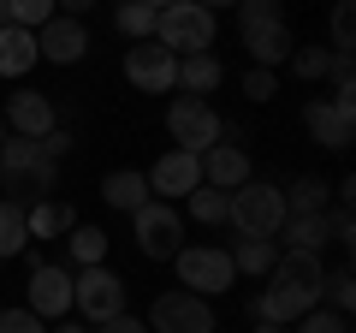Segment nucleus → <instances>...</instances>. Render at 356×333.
I'll return each mask as SVG.
<instances>
[{
    "label": "nucleus",
    "mask_w": 356,
    "mask_h": 333,
    "mask_svg": "<svg viewBox=\"0 0 356 333\" xmlns=\"http://www.w3.org/2000/svg\"><path fill=\"white\" fill-rule=\"evenodd\" d=\"M48 333H89V321H60V327H48Z\"/></svg>",
    "instance_id": "obj_41"
},
{
    "label": "nucleus",
    "mask_w": 356,
    "mask_h": 333,
    "mask_svg": "<svg viewBox=\"0 0 356 333\" xmlns=\"http://www.w3.org/2000/svg\"><path fill=\"white\" fill-rule=\"evenodd\" d=\"M95 0H54V13H65V18H83Z\"/></svg>",
    "instance_id": "obj_40"
},
{
    "label": "nucleus",
    "mask_w": 356,
    "mask_h": 333,
    "mask_svg": "<svg viewBox=\"0 0 356 333\" xmlns=\"http://www.w3.org/2000/svg\"><path fill=\"white\" fill-rule=\"evenodd\" d=\"M202 185H214V191H238V185H250V155H243L238 143H214V149H202Z\"/></svg>",
    "instance_id": "obj_16"
},
{
    "label": "nucleus",
    "mask_w": 356,
    "mask_h": 333,
    "mask_svg": "<svg viewBox=\"0 0 356 333\" xmlns=\"http://www.w3.org/2000/svg\"><path fill=\"white\" fill-rule=\"evenodd\" d=\"M154 18H161V13L143 6V0H119V6H113V24H119V36H125V42H149L154 36Z\"/></svg>",
    "instance_id": "obj_29"
},
{
    "label": "nucleus",
    "mask_w": 356,
    "mask_h": 333,
    "mask_svg": "<svg viewBox=\"0 0 356 333\" xmlns=\"http://www.w3.org/2000/svg\"><path fill=\"white\" fill-rule=\"evenodd\" d=\"M13 24V0H0V30Z\"/></svg>",
    "instance_id": "obj_42"
},
{
    "label": "nucleus",
    "mask_w": 356,
    "mask_h": 333,
    "mask_svg": "<svg viewBox=\"0 0 356 333\" xmlns=\"http://www.w3.org/2000/svg\"><path fill=\"white\" fill-rule=\"evenodd\" d=\"M154 42H161L166 54H208L214 48V13L208 6H196V0H178V6H166L161 18H154Z\"/></svg>",
    "instance_id": "obj_4"
},
{
    "label": "nucleus",
    "mask_w": 356,
    "mask_h": 333,
    "mask_svg": "<svg viewBox=\"0 0 356 333\" xmlns=\"http://www.w3.org/2000/svg\"><path fill=\"white\" fill-rule=\"evenodd\" d=\"M143 327L149 333H214V309L196 292H161L149 304V321Z\"/></svg>",
    "instance_id": "obj_9"
},
{
    "label": "nucleus",
    "mask_w": 356,
    "mask_h": 333,
    "mask_svg": "<svg viewBox=\"0 0 356 333\" xmlns=\"http://www.w3.org/2000/svg\"><path fill=\"white\" fill-rule=\"evenodd\" d=\"M226 220L238 226V238H280V226H285V196H280V185H267V179L238 185V191L226 196Z\"/></svg>",
    "instance_id": "obj_3"
},
{
    "label": "nucleus",
    "mask_w": 356,
    "mask_h": 333,
    "mask_svg": "<svg viewBox=\"0 0 356 333\" xmlns=\"http://www.w3.org/2000/svg\"><path fill=\"white\" fill-rule=\"evenodd\" d=\"M285 65H291L303 84H321L327 65H332V48H321V42H315V48H291V60H285Z\"/></svg>",
    "instance_id": "obj_31"
},
{
    "label": "nucleus",
    "mask_w": 356,
    "mask_h": 333,
    "mask_svg": "<svg viewBox=\"0 0 356 333\" xmlns=\"http://www.w3.org/2000/svg\"><path fill=\"white\" fill-rule=\"evenodd\" d=\"M30 65H36V30L6 24L0 30V77H24Z\"/></svg>",
    "instance_id": "obj_22"
},
{
    "label": "nucleus",
    "mask_w": 356,
    "mask_h": 333,
    "mask_svg": "<svg viewBox=\"0 0 356 333\" xmlns=\"http://www.w3.org/2000/svg\"><path fill=\"white\" fill-rule=\"evenodd\" d=\"M196 6H208V13H220V6H238V0H196Z\"/></svg>",
    "instance_id": "obj_43"
},
{
    "label": "nucleus",
    "mask_w": 356,
    "mask_h": 333,
    "mask_svg": "<svg viewBox=\"0 0 356 333\" xmlns=\"http://www.w3.org/2000/svg\"><path fill=\"white\" fill-rule=\"evenodd\" d=\"M6 137H13V131H6V119H0V143H6Z\"/></svg>",
    "instance_id": "obj_47"
},
{
    "label": "nucleus",
    "mask_w": 356,
    "mask_h": 333,
    "mask_svg": "<svg viewBox=\"0 0 356 333\" xmlns=\"http://www.w3.org/2000/svg\"><path fill=\"white\" fill-rule=\"evenodd\" d=\"M89 333H149V327H143L137 316H125V309H119V316H107V321H95V327H89Z\"/></svg>",
    "instance_id": "obj_39"
},
{
    "label": "nucleus",
    "mask_w": 356,
    "mask_h": 333,
    "mask_svg": "<svg viewBox=\"0 0 356 333\" xmlns=\"http://www.w3.org/2000/svg\"><path fill=\"white\" fill-rule=\"evenodd\" d=\"M24 226H30V238H65V232L77 226V215H72V203H60V196H42V203L24 208Z\"/></svg>",
    "instance_id": "obj_21"
},
{
    "label": "nucleus",
    "mask_w": 356,
    "mask_h": 333,
    "mask_svg": "<svg viewBox=\"0 0 356 333\" xmlns=\"http://www.w3.org/2000/svg\"><path fill=\"white\" fill-rule=\"evenodd\" d=\"M30 250V226H24V208L0 196V262H13Z\"/></svg>",
    "instance_id": "obj_26"
},
{
    "label": "nucleus",
    "mask_w": 356,
    "mask_h": 333,
    "mask_svg": "<svg viewBox=\"0 0 356 333\" xmlns=\"http://www.w3.org/2000/svg\"><path fill=\"white\" fill-rule=\"evenodd\" d=\"M65 256H72L77 268H95V262H107V232H102V226H83V220H77V226L65 232Z\"/></svg>",
    "instance_id": "obj_25"
},
{
    "label": "nucleus",
    "mask_w": 356,
    "mask_h": 333,
    "mask_svg": "<svg viewBox=\"0 0 356 333\" xmlns=\"http://www.w3.org/2000/svg\"><path fill=\"white\" fill-rule=\"evenodd\" d=\"M303 125H309V137H315L321 149H332V155H344V149H350V137H356V114L321 102V95H309V102H303Z\"/></svg>",
    "instance_id": "obj_14"
},
{
    "label": "nucleus",
    "mask_w": 356,
    "mask_h": 333,
    "mask_svg": "<svg viewBox=\"0 0 356 333\" xmlns=\"http://www.w3.org/2000/svg\"><path fill=\"white\" fill-rule=\"evenodd\" d=\"M72 309H83L89 327H95V321H107V316H119V309H125V280H119L107 262L77 268V274H72Z\"/></svg>",
    "instance_id": "obj_8"
},
{
    "label": "nucleus",
    "mask_w": 356,
    "mask_h": 333,
    "mask_svg": "<svg viewBox=\"0 0 356 333\" xmlns=\"http://www.w3.org/2000/svg\"><path fill=\"white\" fill-rule=\"evenodd\" d=\"M273 280L280 286H297V292H309L321 304V280H327V268H321L315 250H280L273 256Z\"/></svg>",
    "instance_id": "obj_18"
},
{
    "label": "nucleus",
    "mask_w": 356,
    "mask_h": 333,
    "mask_svg": "<svg viewBox=\"0 0 356 333\" xmlns=\"http://www.w3.org/2000/svg\"><path fill=\"white\" fill-rule=\"evenodd\" d=\"M36 149L48 155V161H60V155H72V149H77V137H72V131H65V125H54L48 137H36Z\"/></svg>",
    "instance_id": "obj_38"
},
{
    "label": "nucleus",
    "mask_w": 356,
    "mask_h": 333,
    "mask_svg": "<svg viewBox=\"0 0 356 333\" xmlns=\"http://www.w3.org/2000/svg\"><path fill=\"white\" fill-rule=\"evenodd\" d=\"M226 196H232V191L196 185V191L184 196V220H196V226H220V220H226Z\"/></svg>",
    "instance_id": "obj_28"
},
{
    "label": "nucleus",
    "mask_w": 356,
    "mask_h": 333,
    "mask_svg": "<svg viewBox=\"0 0 356 333\" xmlns=\"http://www.w3.org/2000/svg\"><path fill=\"white\" fill-rule=\"evenodd\" d=\"M250 309H255V321H273V327H291V321H303L309 309H315V297H309V292H297V286H280V280H273V286H267V292L255 297Z\"/></svg>",
    "instance_id": "obj_17"
},
{
    "label": "nucleus",
    "mask_w": 356,
    "mask_h": 333,
    "mask_svg": "<svg viewBox=\"0 0 356 333\" xmlns=\"http://www.w3.org/2000/svg\"><path fill=\"white\" fill-rule=\"evenodd\" d=\"M0 333H48V321L30 309H0Z\"/></svg>",
    "instance_id": "obj_37"
},
{
    "label": "nucleus",
    "mask_w": 356,
    "mask_h": 333,
    "mask_svg": "<svg viewBox=\"0 0 356 333\" xmlns=\"http://www.w3.org/2000/svg\"><path fill=\"white\" fill-rule=\"evenodd\" d=\"M143 6H154V13H166V6H178V0H143Z\"/></svg>",
    "instance_id": "obj_44"
},
{
    "label": "nucleus",
    "mask_w": 356,
    "mask_h": 333,
    "mask_svg": "<svg viewBox=\"0 0 356 333\" xmlns=\"http://www.w3.org/2000/svg\"><path fill=\"white\" fill-rule=\"evenodd\" d=\"M255 6H273V13H280V0H255Z\"/></svg>",
    "instance_id": "obj_46"
},
{
    "label": "nucleus",
    "mask_w": 356,
    "mask_h": 333,
    "mask_svg": "<svg viewBox=\"0 0 356 333\" xmlns=\"http://www.w3.org/2000/svg\"><path fill=\"white\" fill-rule=\"evenodd\" d=\"M24 309H30V316H42V321L72 316V268L30 256V304H24Z\"/></svg>",
    "instance_id": "obj_11"
},
{
    "label": "nucleus",
    "mask_w": 356,
    "mask_h": 333,
    "mask_svg": "<svg viewBox=\"0 0 356 333\" xmlns=\"http://www.w3.org/2000/svg\"><path fill=\"white\" fill-rule=\"evenodd\" d=\"M102 203L119 208V215H137V208L149 203V179H143L137 166H113V173L102 179Z\"/></svg>",
    "instance_id": "obj_19"
},
{
    "label": "nucleus",
    "mask_w": 356,
    "mask_h": 333,
    "mask_svg": "<svg viewBox=\"0 0 356 333\" xmlns=\"http://www.w3.org/2000/svg\"><path fill=\"white\" fill-rule=\"evenodd\" d=\"M220 77H226V72H220V60H214V54H184V60H178L172 90H184V95H202V102H208V95L220 90Z\"/></svg>",
    "instance_id": "obj_20"
},
{
    "label": "nucleus",
    "mask_w": 356,
    "mask_h": 333,
    "mask_svg": "<svg viewBox=\"0 0 356 333\" xmlns=\"http://www.w3.org/2000/svg\"><path fill=\"white\" fill-rule=\"evenodd\" d=\"M220 125H226V119H220L214 107L202 102V95H178V102L166 107V131H172V149H184V155L214 149V143H220Z\"/></svg>",
    "instance_id": "obj_7"
},
{
    "label": "nucleus",
    "mask_w": 356,
    "mask_h": 333,
    "mask_svg": "<svg viewBox=\"0 0 356 333\" xmlns=\"http://www.w3.org/2000/svg\"><path fill=\"white\" fill-rule=\"evenodd\" d=\"M125 77H131V90L143 95H172V77H178V54H166L161 42H131L125 48Z\"/></svg>",
    "instance_id": "obj_10"
},
{
    "label": "nucleus",
    "mask_w": 356,
    "mask_h": 333,
    "mask_svg": "<svg viewBox=\"0 0 356 333\" xmlns=\"http://www.w3.org/2000/svg\"><path fill=\"white\" fill-rule=\"evenodd\" d=\"M131 226H137V250L149 262H172L178 250H184V215H178V203H161V196H149V203L131 215Z\"/></svg>",
    "instance_id": "obj_5"
},
{
    "label": "nucleus",
    "mask_w": 356,
    "mask_h": 333,
    "mask_svg": "<svg viewBox=\"0 0 356 333\" xmlns=\"http://www.w3.org/2000/svg\"><path fill=\"white\" fill-rule=\"evenodd\" d=\"M285 333H350V316H339V309H327V304H315L303 321H291Z\"/></svg>",
    "instance_id": "obj_32"
},
{
    "label": "nucleus",
    "mask_w": 356,
    "mask_h": 333,
    "mask_svg": "<svg viewBox=\"0 0 356 333\" xmlns=\"http://www.w3.org/2000/svg\"><path fill=\"white\" fill-rule=\"evenodd\" d=\"M0 191L18 208L42 203V196L60 191V161H48V155L36 149V137H6L0 143Z\"/></svg>",
    "instance_id": "obj_1"
},
{
    "label": "nucleus",
    "mask_w": 356,
    "mask_h": 333,
    "mask_svg": "<svg viewBox=\"0 0 356 333\" xmlns=\"http://www.w3.org/2000/svg\"><path fill=\"white\" fill-rule=\"evenodd\" d=\"M243 95H250V102H273V95H280V72L250 65V72H243Z\"/></svg>",
    "instance_id": "obj_34"
},
{
    "label": "nucleus",
    "mask_w": 356,
    "mask_h": 333,
    "mask_svg": "<svg viewBox=\"0 0 356 333\" xmlns=\"http://www.w3.org/2000/svg\"><path fill=\"white\" fill-rule=\"evenodd\" d=\"M54 125H60V107L42 90H13V102H6V131H18V137H48Z\"/></svg>",
    "instance_id": "obj_15"
},
{
    "label": "nucleus",
    "mask_w": 356,
    "mask_h": 333,
    "mask_svg": "<svg viewBox=\"0 0 356 333\" xmlns=\"http://www.w3.org/2000/svg\"><path fill=\"white\" fill-rule=\"evenodd\" d=\"M255 333H285V327H273V321H255Z\"/></svg>",
    "instance_id": "obj_45"
},
{
    "label": "nucleus",
    "mask_w": 356,
    "mask_h": 333,
    "mask_svg": "<svg viewBox=\"0 0 356 333\" xmlns=\"http://www.w3.org/2000/svg\"><path fill=\"white\" fill-rule=\"evenodd\" d=\"M238 36H243L250 65H267V72H280V65L291 60V48H297L291 24H285L273 6H255V0H238Z\"/></svg>",
    "instance_id": "obj_2"
},
{
    "label": "nucleus",
    "mask_w": 356,
    "mask_h": 333,
    "mask_svg": "<svg viewBox=\"0 0 356 333\" xmlns=\"http://www.w3.org/2000/svg\"><path fill=\"white\" fill-rule=\"evenodd\" d=\"M350 48H356V6L339 0L332 6V54H350Z\"/></svg>",
    "instance_id": "obj_33"
},
{
    "label": "nucleus",
    "mask_w": 356,
    "mask_h": 333,
    "mask_svg": "<svg viewBox=\"0 0 356 333\" xmlns=\"http://www.w3.org/2000/svg\"><path fill=\"white\" fill-rule=\"evenodd\" d=\"M280 238H285V250H327V220L321 215H285V226H280Z\"/></svg>",
    "instance_id": "obj_24"
},
{
    "label": "nucleus",
    "mask_w": 356,
    "mask_h": 333,
    "mask_svg": "<svg viewBox=\"0 0 356 333\" xmlns=\"http://www.w3.org/2000/svg\"><path fill=\"white\" fill-rule=\"evenodd\" d=\"M321 297H327V309L350 316V304H356V274H350V268H332L327 280H321Z\"/></svg>",
    "instance_id": "obj_30"
},
{
    "label": "nucleus",
    "mask_w": 356,
    "mask_h": 333,
    "mask_svg": "<svg viewBox=\"0 0 356 333\" xmlns=\"http://www.w3.org/2000/svg\"><path fill=\"white\" fill-rule=\"evenodd\" d=\"M149 179V196H161V203H184V196L202 185V155H184V149H166L161 161L143 173Z\"/></svg>",
    "instance_id": "obj_12"
},
{
    "label": "nucleus",
    "mask_w": 356,
    "mask_h": 333,
    "mask_svg": "<svg viewBox=\"0 0 356 333\" xmlns=\"http://www.w3.org/2000/svg\"><path fill=\"white\" fill-rule=\"evenodd\" d=\"M232 268L238 274H255V280H261V274H273V256H280V238H232Z\"/></svg>",
    "instance_id": "obj_23"
},
{
    "label": "nucleus",
    "mask_w": 356,
    "mask_h": 333,
    "mask_svg": "<svg viewBox=\"0 0 356 333\" xmlns=\"http://www.w3.org/2000/svg\"><path fill=\"white\" fill-rule=\"evenodd\" d=\"M172 262H178L184 292H196V297H220L232 280H238V268H232V256L220 250V244H184Z\"/></svg>",
    "instance_id": "obj_6"
},
{
    "label": "nucleus",
    "mask_w": 356,
    "mask_h": 333,
    "mask_svg": "<svg viewBox=\"0 0 356 333\" xmlns=\"http://www.w3.org/2000/svg\"><path fill=\"white\" fill-rule=\"evenodd\" d=\"M280 196H285V215H327L332 185H321V179H291Z\"/></svg>",
    "instance_id": "obj_27"
},
{
    "label": "nucleus",
    "mask_w": 356,
    "mask_h": 333,
    "mask_svg": "<svg viewBox=\"0 0 356 333\" xmlns=\"http://www.w3.org/2000/svg\"><path fill=\"white\" fill-rule=\"evenodd\" d=\"M83 54H89V24H83V18H65V13H54L48 24L36 30V60L77 65Z\"/></svg>",
    "instance_id": "obj_13"
},
{
    "label": "nucleus",
    "mask_w": 356,
    "mask_h": 333,
    "mask_svg": "<svg viewBox=\"0 0 356 333\" xmlns=\"http://www.w3.org/2000/svg\"><path fill=\"white\" fill-rule=\"evenodd\" d=\"M327 244H344L350 250V238H356V220H350V203H339V208H327Z\"/></svg>",
    "instance_id": "obj_36"
},
{
    "label": "nucleus",
    "mask_w": 356,
    "mask_h": 333,
    "mask_svg": "<svg viewBox=\"0 0 356 333\" xmlns=\"http://www.w3.org/2000/svg\"><path fill=\"white\" fill-rule=\"evenodd\" d=\"M54 18V0H13V24L18 30H42Z\"/></svg>",
    "instance_id": "obj_35"
}]
</instances>
